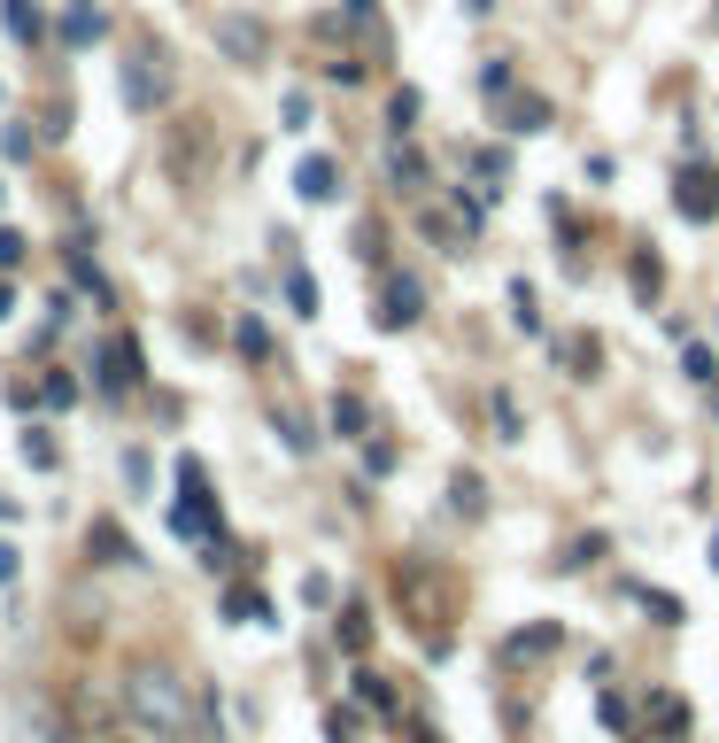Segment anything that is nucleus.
Returning <instances> with one entry per match:
<instances>
[{
  "mask_svg": "<svg viewBox=\"0 0 719 743\" xmlns=\"http://www.w3.org/2000/svg\"><path fill=\"white\" fill-rule=\"evenodd\" d=\"M333 426H341V434H356V426H364V403H356V395H341V403H333Z\"/></svg>",
  "mask_w": 719,
  "mask_h": 743,
  "instance_id": "15",
  "label": "nucleus"
},
{
  "mask_svg": "<svg viewBox=\"0 0 719 743\" xmlns=\"http://www.w3.org/2000/svg\"><path fill=\"white\" fill-rule=\"evenodd\" d=\"M418 318V279H395L387 287V310H379V326H410Z\"/></svg>",
  "mask_w": 719,
  "mask_h": 743,
  "instance_id": "7",
  "label": "nucleus"
},
{
  "mask_svg": "<svg viewBox=\"0 0 719 743\" xmlns=\"http://www.w3.org/2000/svg\"><path fill=\"white\" fill-rule=\"evenodd\" d=\"M101 380H109V387H132V380H140V341H109V357H101Z\"/></svg>",
  "mask_w": 719,
  "mask_h": 743,
  "instance_id": "6",
  "label": "nucleus"
},
{
  "mask_svg": "<svg viewBox=\"0 0 719 743\" xmlns=\"http://www.w3.org/2000/svg\"><path fill=\"white\" fill-rule=\"evenodd\" d=\"M8 31H16V39H39V8H31V0H8Z\"/></svg>",
  "mask_w": 719,
  "mask_h": 743,
  "instance_id": "8",
  "label": "nucleus"
},
{
  "mask_svg": "<svg viewBox=\"0 0 719 743\" xmlns=\"http://www.w3.org/2000/svg\"><path fill=\"white\" fill-rule=\"evenodd\" d=\"M8 302H16V295H8V287H0V318H8Z\"/></svg>",
  "mask_w": 719,
  "mask_h": 743,
  "instance_id": "20",
  "label": "nucleus"
},
{
  "mask_svg": "<svg viewBox=\"0 0 719 743\" xmlns=\"http://www.w3.org/2000/svg\"><path fill=\"white\" fill-rule=\"evenodd\" d=\"M542 117H549V101H518V109H511V132H542Z\"/></svg>",
  "mask_w": 719,
  "mask_h": 743,
  "instance_id": "13",
  "label": "nucleus"
},
{
  "mask_svg": "<svg viewBox=\"0 0 719 743\" xmlns=\"http://www.w3.org/2000/svg\"><path fill=\"white\" fill-rule=\"evenodd\" d=\"M132 713H140L147 728L171 736V728H186V697H178L171 674H140V682H132Z\"/></svg>",
  "mask_w": 719,
  "mask_h": 743,
  "instance_id": "1",
  "label": "nucleus"
},
{
  "mask_svg": "<svg viewBox=\"0 0 719 743\" xmlns=\"http://www.w3.org/2000/svg\"><path fill=\"white\" fill-rule=\"evenodd\" d=\"M178 480H186V504L171 511V527L194 535V542H217V511H209V496H202V465H178Z\"/></svg>",
  "mask_w": 719,
  "mask_h": 743,
  "instance_id": "2",
  "label": "nucleus"
},
{
  "mask_svg": "<svg viewBox=\"0 0 719 743\" xmlns=\"http://www.w3.org/2000/svg\"><path fill=\"white\" fill-rule=\"evenodd\" d=\"M93 550H101V558H109V565H124V558H132V542L116 535V527H93Z\"/></svg>",
  "mask_w": 719,
  "mask_h": 743,
  "instance_id": "9",
  "label": "nucleus"
},
{
  "mask_svg": "<svg viewBox=\"0 0 719 743\" xmlns=\"http://www.w3.org/2000/svg\"><path fill=\"white\" fill-rule=\"evenodd\" d=\"M287 295H294V310H302V318H310V310H317V287H310V279H302V271H294V279H287Z\"/></svg>",
  "mask_w": 719,
  "mask_h": 743,
  "instance_id": "17",
  "label": "nucleus"
},
{
  "mask_svg": "<svg viewBox=\"0 0 719 743\" xmlns=\"http://www.w3.org/2000/svg\"><path fill=\"white\" fill-rule=\"evenodd\" d=\"M712 565H719V527H712Z\"/></svg>",
  "mask_w": 719,
  "mask_h": 743,
  "instance_id": "21",
  "label": "nucleus"
},
{
  "mask_svg": "<svg viewBox=\"0 0 719 743\" xmlns=\"http://www.w3.org/2000/svg\"><path fill=\"white\" fill-rule=\"evenodd\" d=\"M16 256H24V233H8V225H0V264H16Z\"/></svg>",
  "mask_w": 719,
  "mask_h": 743,
  "instance_id": "18",
  "label": "nucleus"
},
{
  "mask_svg": "<svg viewBox=\"0 0 719 743\" xmlns=\"http://www.w3.org/2000/svg\"><path fill=\"white\" fill-rule=\"evenodd\" d=\"M70 39H78V47H86V39H101V16H93V8H78V16H70Z\"/></svg>",
  "mask_w": 719,
  "mask_h": 743,
  "instance_id": "16",
  "label": "nucleus"
},
{
  "mask_svg": "<svg viewBox=\"0 0 719 743\" xmlns=\"http://www.w3.org/2000/svg\"><path fill=\"white\" fill-rule=\"evenodd\" d=\"M650 713H658V728H673V736H681V728H689V705H681V697H658V705H650Z\"/></svg>",
  "mask_w": 719,
  "mask_h": 743,
  "instance_id": "12",
  "label": "nucleus"
},
{
  "mask_svg": "<svg viewBox=\"0 0 719 743\" xmlns=\"http://www.w3.org/2000/svg\"><path fill=\"white\" fill-rule=\"evenodd\" d=\"M163 86H171V78H163V62H132V70H124V101H132V109H155V101H163Z\"/></svg>",
  "mask_w": 719,
  "mask_h": 743,
  "instance_id": "5",
  "label": "nucleus"
},
{
  "mask_svg": "<svg viewBox=\"0 0 719 743\" xmlns=\"http://www.w3.org/2000/svg\"><path fill=\"white\" fill-rule=\"evenodd\" d=\"M0 581H16V550L8 542H0Z\"/></svg>",
  "mask_w": 719,
  "mask_h": 743,
  "instance_id": "19",
  "label": "nucleus"
},
{
  "mask_svg": "<svg viewBox=\"0 0 719 743\" xmlns=\"http://www.w3.org/2000/svg\"><path fill=\"white\" fill-rule=\"evenodd\" d=\"M294 194H310V202H333V194H341V171H333V155H302V171H294Z\"/></svg>",
  "mask_w": 719,
  "mask_h": 743,
  "instance_id": "4",
  "label": "nucleus"
},
{
  "mask_svg": "<svg viewBox=\"0 0 719 743\" xmlns=\"http://www.w3.org/2000/svg\"><path fill=\"white\" fill-rule=\"evenodd\" d=\"M681 217H719V171H681Z\"/></svg>",
  "mask_w": 719,
  "mask_h": 743,
  "instance_id": "3",
  "label": "nucleus"
},
{
  "mask_svg": "<svg viewBox=\"0 0 719 743\" xmlns=\"http://www.w3.org/2000/svg\"><path fill=\"white\" fill-rule=\"evenodd\" d=\"M24 457H31V465H39V473L55 465V442H47V426H31V434H24Z\"/></svg>",
  "mask_w": 719,
  "mask_h": 743,
  "instance_id": "10",
  "label": "nucleus"
},
{
  "mask_svg": "<svg viewBox=\"0 0 719 743\" xmlns=\"http://www.w3.org/2000/svg\"><path fill=\"white\" fill-rule=\"evenodd\" d=\"M225 612H232V620H263V596H256V589H232Z\"/></svg>",
  "mask_w": 719,
  "mask_h": 743,
  "instance_id": "14",
  "label": "nucleus"
},
{
  "mask_svg": "<svg viewBox=\"0 0 719 743\" xmlns=\"http://www.w3.org/2000/svg\"><path fill=\"white\" fill-rule=\"evenodd\" d=\"M511 318H518V326H526V333L542 326V310H534V287H511Z\"/></svg>",
  "mask_w": 719,
  "mask_h": 743,
  "instance_id": "11",
  "label": "nucleus"
}]
</instances>
